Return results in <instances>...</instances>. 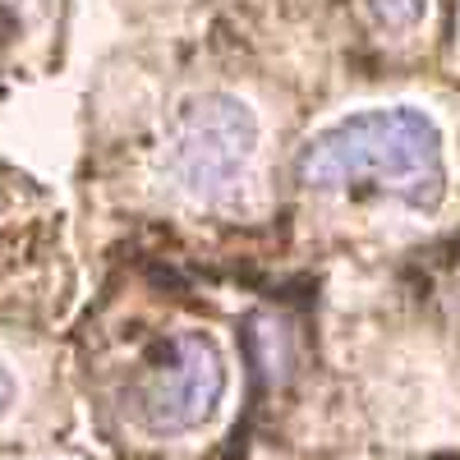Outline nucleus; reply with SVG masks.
I'll use <instances>...</instances> for the list:
<instances>
[{
	"label": "nucleus",
	"mask_w": 460,
	"mask_h": 460,
	"mask_svg": "<svg viewBox=\"0 0 460 460\" xmlns=\"http://www.w3.org/2000/svg\"><path fill=\"white\" fill-rule=\"evenodd\" d=\"M295 175L323 194L373 189L410 212H438L447 199L442 129L419 106L355 111L299 147Z\"/></svg>",
	"instance_id": "obj_1"
},
{
	"label": "nucleus",
	"mask_w": 460,
	"mask_h": 460,
	"mask_svg": "<svg viewBox=\"0 0 460 460\" xmlns=\"http://www.w3.org/2000/svg\"><path fill=\"white\" fill-rule=\"evenodd\" d=\"M258 157V115L230 93L189 97L166 134V166L194 203L235 199Z\"/></svg>",
	"instance_id": "obj_2"
},
{
	"label": "nucleus",
	"mask_w": 460,
	"mask_h": 460,
	"mask_svg": "<svg viewBox=\"0 0 460 460\" xmlns=\"http://www.w3.org/2000/svg\"><path fill=\"white\" fill-rule=\"evenodd\" d=\"M226 396V359L208 332H175L152 355L138 392L134 414L152 438H180L203 429Z\"/></svg>",
	"instance_id": "obj_3"
},
{
	"label": "nucleus",
	"mask_w": 460,
	"mask_h": 460,
	"mask_svg": "<svg viewBox=\"0 0 460 460\" xmlns=\"http://www.w3.org/2000/svg\"><path fill=\"white\" fill-rule=\"evenodd\" d=\"M433 0H368V14L377 19V28H392V32H405L414 28L419 19L429 14Z\"/></svg>",
	"instance_id": "obj_4"
},
{
	"label": "nucleus",
	"mask_w": 460,
	"mask_h": 460,
	"mask_svg": "<svg viewBox=\"0 0 460 460\" xmlns=\"http://www.w3.org/2000/svg\"><path fill=\"white\" fill-rule=\"evenodd\" d=\"M10 405H14V377H10V368H0V419L10 414Z\"/></svg>",
	"instance_id": "obj_5"
}]
</instances>
